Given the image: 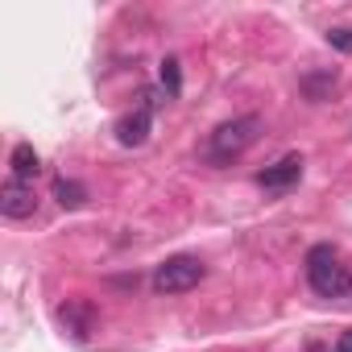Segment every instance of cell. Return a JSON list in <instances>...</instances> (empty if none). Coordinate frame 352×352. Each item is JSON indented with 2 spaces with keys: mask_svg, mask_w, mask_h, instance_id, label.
<instances>
[{
  "mask_svg": "<svg viewBox=\"0 0 352 352\" xmlns=\"http://www.w3.org/2000/svg\"><path fill=\"white\" fill-rule=\"evenodd\" d=\"M307 282L319 298H344L352 294V270L340 261V253L331 245H315L307 253Z\"/></svg>",
  "mask_w": 352,
  "mask_h": 352,
  "instance_id": "obj_1",
  "label": "cell"
},
{
  "mask_svg": "<svg viewBox=\"0 0 352 352\" xmlns=\"http://www.w3.org/2000/svg\"><path fill=\"white\" fill-rule=\"evenodd\" d=\"M257 137H261V116H232V120H224V124L208 137V162H212V166H228V162H236Z\"/></svg>",
  "mask_w": 352,
  "mask_h": 352,
  "instance_id": "obj_2",
  "label": "cell"
},
{
  "mask_svg": "<svg viewBox=\"0 0 352 352\" xmlns=\"http://www.w3.org/2000/svg\"><path fill=\"white\" fill-rule=\"evenodd\" d=\"M204 274H208V265H204L199 257H191V253L166 257V261L153 270V290H157V294H187V290H195V286L204 282Z\"/></svg>",
  "mask_w": 352,
  "mask_h": 352,
  "instance_id": "obj_3",
  "label": "cell"
},
{
  "mask_svg": "<svg viewBox=\"0 0 352 352\" xmlns=\"http://www.w3.org/2000/svg\"><path fill=\"white\" fill-rule=\"evenodd\" d=\"M38 212V195L30 183L21 179H9L5 187H0V216H9V220H30Z\"/></svg>",
  "mask_w": 352,
  "mask_h": 352,
  "instance_id": "obj_4",
  "label": "cell"
},
{
  "mask_svg": "<svg viewBox=\"0 0 352 352\" xmlns=\"http://www.w3.org/2000/svg\"><path fill=\"white\" fill-rule=\"evenodd\" d=\"M302 179V157L298 153H286V157H278L274 166H265L261 174H257V187H265V191H286V187H294Z\"/></svg>",
  "mask_w": 352,
  "mask_h": 352,
  "instance_id": "obj_5",
  "label": "cell"
},
{
  "mask_svg": "<svg viewBox=\"0 0 352 352\" xmlns=\"http://www.w3.org/2000/svg\"><path fill=\"white\" fill-rule=\"evenodd\" d=\"M58 319H63V327H67L75 340H87L91 327H96V307L83 302V298H71V302L58 307Z\"/></svg>",
  "mask_w": 352,
  "mask_h": 352,
  "instance_id": "obj_6",
  "label": "cell"
},
{
  "mask_svg": "<svg viewBox=\"0 0 352 352\" xmlns=\"http://www.w3.org/2000/svg\"><path fill=\"white\" fill-rule=\"evenodd\" d=\"M149 129H153V112H149V108H137V112H129V116L116 124V141H120V145H145Z\"/></svg>",
  "mask_w": 352,
  "mask_h": 352,
  "instance_id": "obj_7",
  "label": "cell"
},
{
  "mask_svg": "<svg viewBox=\"0 0 352 352\" xmlns=\"http://www.w3.org/2000/svg\"><path fill=\"white\" fill-rule=\"evenodd\" d=\"M9 166H13V179H21V183L38 179V170H42V162H38V149H34V145H17V149H13V157H9Z\"/></svg>",
  "mask_w": 352,
  "mask_h": 352,
  "instance_id": "obj_8",
  "label": "cell"
},
{
  "mask_svg": "<svg viewBox=\"0 0 352 352\" xmlns=\"http://www.w3.org/2000/svg\"><path fill=\"white\" fill-rule=\"evenodd\" d=\"M54 199H58V208L79 212V208L87 204V187H83V183H75V179H58V183H54Z\"/></svg>",
  "mask_w": 352,
  "mask_h": 352,
  "instance_id": "obj_9",
  "label": "cell"
},
{
  "mask_svg": "<svg viewBox=\"0 0 352 352\" xmlns=\"http://www.w3.org/2000/svg\"><path fill=\"white\" fill-rule=\"evenodd\" d=\"M331 87H336V71H319V75H302V96H307L311 104H323Z\"/></svg>",
  "mask_w": 352,
  "mask_h": 352,
  "instance_id": "obj_10",
  "label": "cell"
},
{
  "mask_svg": "<svg viewBox=\"0 0 352 352\" xmlns=\"http://www.w3.org/2000/svg\"><path fill=\"white\" fill-rule=\"evenodd\" d=\"M162 87L170 100H179L183 96V71H179V58H166L162 63Z\"/></svg>",
  "mask_w": 352,
  "mask_h": 352,
  "instance_id": "obj_11",
  "label": "cell"
},
{
  "mask_svg": "<svg viewBox=\"0 0 352 352\" xmlns=\"http://www.w3.org/2000/svg\"><path fill=\"white\" fill-rule=\"evenodd\" d=\"M323 38H327V46H331V50H340V54H352V25H331Z\"/></svg>",
  "mask_w": 352,
  "mask_h": 352,
  "instance_id": "obj_12",
  "label": "cell"
},
{
  "mask_svg": "<svg viewBox=\"0 0 352 352\" xmlns=\"http://www.w3.org/2000/svg\"><path fill=\"white\" fill-rule=\"evenodd\" d=\"M336 352H352V327H348V331L336 340Z\"/></svg>",
  "mask_w": 352,
  "mask_h": 352,
  "instance_id": "obj_13",
  "label": "cell"
}]
</instances>
